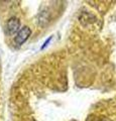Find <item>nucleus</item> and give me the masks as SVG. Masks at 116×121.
<instances>
[{
  "mask_svg": "<svg viewBox=\"0 0 116 121\" xmlns=\"http://www.w3.org/2000/svg\"><path fill=\"white\" fill-rule=\"evenodd\" d=\"M30 33H31V30H30V28H29V27H27V26H24V27H22L20 30H18L17 35L15 36V39H14L15 43L18 44V45L23 44L25 41L27 40L28 37L30 36Z\"/></svg>",
  "mask_w": 116,
  "mask_h": 121,
  "instance_id": "f257e3e1",
  "label": "nucleus"
},
{
  "mask_svg": "<svg viewBox=\"0 0 116 121\" xmlns=\"http://www.w3.org/2000/svg\"><path fill=\"white\" fill-rule=\"evenodd\" d=\"M19 26H20L19 19L16 17H12L6 23V31L8 35H14L15 32L18 31Z\"/></svg>",
  "mask_w": 116,
  "mask_h": 121,
  "instance_id": "f03ea898",
  "label": "nucleus"
},
{
  "mask_svg": "<svg viewBox=\"0 0 116 121\" xmlns=\"http://www.w3.org/2000/svg\"><path fill=\"white\" fill-rule=\"evenodd\" d=\"M52 40V36H50V37H48V39L46 40V41H44V43H43V47H42V50H43V48H46V47H47V44L48 43H50V41Z\"/></svg>",
  "mask_w": 116,
  "mask_h": 121,
  "instance_id": "7ed1b4c3",
  "label": "nucleus"
},
{
  "mask_svg": "<svg viewBox=\"0 0 116 121\" xmlns=\"http://www.w3.org/2000/svg\"><path fill=\"white\" fill-rule=\"evenodd\" d=\"M100 121H106V120H100Z\"/></svg>",
  "mask_w": 116,
  "mask_h": 121,
  "instance_id": "20e7f679",
  "label": "nucleus"
}]
</instances>
